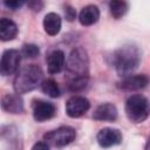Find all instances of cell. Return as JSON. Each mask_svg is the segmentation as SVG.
I'll use <instances>...</instances> for the list:
<instances>
[{"label": "cell", "instance_id": "ac0fdd59", "mask_svg": "<svg viewBox=\"0 0 150 150\" xmlns=\"http://www.w3.org/2000/svg\"><path fill=\"white\" fill-rule=\"evenodd\" d=\"M109 9H110L111 15L115 19H120L127 13L128 4L125 1H111L109 4Z\"/></svg>", "mask_w": 150, "mask_h": 150}, {"label": "cell", "instance_id": "cb8c5ba5", "mask_svg": "<svg viewBox=\"0 0 150 150\" xmlns=\"http://www.w3.org/2000/svg\"><path fill=\"white\" fill-rule=\"evenodd\" d=\"M145 150H150V136L146 141V144H145Z\"/></svg>", "mask_w": 150, "mask_h": 150}, {"label": "cell", "instance_id": "277c9868", "mask_svg": "<svg viewBox=\"0 0 150 150\" xmlns=\"http://www.w3.org/2000/svg\"><path fill=\"white\" fill-rule=\"evenodd\" d=\"M125 114L132 123H142L150 115V102L143 95H131L125 103Z\"/></svg>", "mask_w": 150, "mask_h": 150}, {"label": "cell", "instance_id": "9a60e30c", "mask_svg": "<svg viewBox=\"0 0 150 150\" xmlns=\"http://www.w3.org/2000/svg\"><path fill=\"white\" fill-rule=\"evenodd\" d=\"M43 28L48 35H56L61 29V18L56 13H48L43 19Z\"/></svg>", "mask_w": 150, "mask_h": 150}, {"label": "cell", "instance_id": "8fae6325", "mask_svg": "<svg viewBox=\"0 0 150 150\" xmlns=\"http://www.w3.org/2000/svg\"><path fill=\"white\" fill-rule=\"evenodd\" d=\"M1 107L7 112L19 114L23 111V101L19 94H6L1 98Z\"/></svg>", "mask_w": 150, "mask_h": 150}, {"label": "cell", "instance_id": "7c38bea8", "mask_svg": "<svg viewBox=\"0 0 150 150\" xmlns=\"http://www.w3.org/2000/svg\"><path fill=\"white\" fill-rule=\"evenodd\" d=\"M93 118L96 121H110V122H112L117 118V109L112 103H103L94 110Z\"/></svg>", "mask_w": 150, "mask_h": 150}, {"label": "cell", "instance_id": "ffe728a7", "mask_svg": "<svg viewBox=\"0 0 150 150\" xmlns=\"http://www.w3.org/2000/svg\"><path fill=\"white\" fill-rule=\"evenodd\" d=\"M64 16H66V19H67L68 21H73V20L75 19V16H76L75 9H74L71 6L67 5V6L64 7Z\"/></svg>", "mask_w": 150, "mask_h": 150}, {"label": "cell", "instance_id": "ba28073f", "mask_svg": "<svg viewBox=\"0 0 150 150\" xmlns=\"http://www.w3.org/2000/svg\"><path fill=\"white\" fill-rule=\"evenodd\" d=\"M96 139L100 146L110 148L114 145H118L122 142V134L118 129L115 128H103L98 131Z\"/></svg>", "mask_w": 150, "mask_h": 150}, {"label": "cell", "instance_id": "603a6c76", "mask_svg": "<svg viewBox=\"0 0 150 150\" xmlns=\"http://www.w3.org/2000/svg\"><path fill=\"white\" fill-rule=\"evenodd\" d=\"M32 150H49V146L46 142H38L33 145Z\"/></svg>", "mask_w": 150, "mask_h": 150}, {"label": "cell", "instance_id": "5bb4252c", "mask_svg": "<svg viewBox=\"0 0 150 150\" xmlns=\"http://www.w3.org/2000/svg\"><path fill=\"white\" fill-rule=\"evenodd\" d=\"M98 18H100V11L94 5H88L83 7L79 14V20L82 26H91L95 22H97Z\"/></svg>", "mask_w": 150, "mask_h": 150}, {"label": "cell", "instance_id": "44dd1931", "mask_svg": "<svg viewBox=\"0 0 150 150\" xmlns=\"http://www.w3.org/2000/svg\"><path fill=\"white\" fill-rule=\"evenodd\" d=\"M4 5H5L6 7L13 9V11H15V9L20 8L22 5H25V1H5Z\"/></svg>", "mask_w": 150, "mask_h": 150}, {"label": "cell", "instance_id": "52a82bcc", "mask_svg": "<svg viewBox=\"0 0 150 150\" xmlns=\"http://www.w3.org/2000/svg\"><path fill=\"white\" fill-rule=\"evenodd\" d=\"M90 108L89 101L83 96H73L66 103V112L71 118H77L84 115Z\"/></svg>", "mask_w": 150, "mask_h": 150}, {"label": "cell", "instance_id": "4fadbf2b", "mask_svg": "<svg viewBox=\"0 0 150 150\" xmlns=\"http://www.w3.org/2000/svg\"><path fill=\"white\" fill-rule=\"evenodd\" d=\"M64 53L60 49L53 50L48 56H47V67L48 71L50 74H57L63 69L64 66Z\"/></svg>", "mask_w": 150, "mask_h": 150}, {"label": "cell", "instance_id": "6da1fadb", "mask_svg": "<svg viewBox=\"0 0 150 150\" xmlns=\"http://www.w3.org/2000/svg\"><path fill=\"white\" fill-rule=\"evenodd\" d=\"M112 61L116 71L121 76L125 77L131 75V73L138 67L141 61V54L137 47L128 45L121 47L114 53Z\"/></svg>", "mask_w": 150, "mask_h": 150}, {"label": "cell", "instance_id": "8992f818", "mask_svg": "<svg viewBox=\"0 0 150 150\" xmlns=\"http://www.w3.org/2000/svg\"><path fill=\"white\" fill-rule=\"evenodd\" d=\"M21 53L15 49H7L4 52L0 62V71L4 76H8L14 74L20 66Z\"/></svg>", "mask_w": 150, "mask_h": 150}, {"label": "cell", "instance_id": "7402d4cb", "mask_svg": "<svg viewBox=\"0 0 150 150\" xmlns=\"http://www.w3.org/2000/svg\"><path fill=\"white\" fill-rule=\"evenodd\" d=\"M28 6L35 11V12H39L41 11V8L43 7V2H40V1H32V2H28Z\"/></svg>", "mask_w": 150, "mask_h": 150}, {"label": "cell", "instance_id": "e0dca14e", "mask_svg": "<svg viewBox=\"0 0 150 150\" xmlns=\"http://www.w3.org/2000/svg\"><path fill=\"white\" fill-rule=\"evenodd\" d=\"M41 89H42V91H43L46 95H48L49 97H53V98L59 97L60 94H61L57 83H56L54 80H52V79L45 80V81L41 83Z\"/></svg>", "mask_w": 150, "mask_h": 150}, {"label": "cell", "instance_id": "2e32d148", "mask_svg": "<svg viewBox=\"0 0 150 150\" xmlns=\"http://www.w3.org/2000/svg\"><path fill=\"white\" fill-rule=\"evenodd\" d=\"M18 34V27L14 21L2 18L0 20V39L2 41H11Z\"/></svg>", "mask_w": 150, "mask_h": 150}, {"label": "cell", "instance_id": "30bf717a", "mask_svg": "<svg viewBox=\"0 0 150 150\" xmlns=\"http://www.w3.org/2000/svg\"><path fill=\"white\" fill-rule=\"evenodd\" d=\"M149 83V79L146 75L138 74V75H129L122 79L117 83V87L123 90H139L146 87Z\"/></svg>", "mask_w": 150, "mask_h": 150}, {"label": "cell", "instance_id": "9c48e42d", "mask_svg": "<svg viewBox=\"0 0 150 150\" xmlns=\"http://www.w3.org/2000/svg\"><path fill=\"white\" fill-rule=\"evenodd\" d=\"M56 114V108L53 103L47 101H35L33 104V116L38 122H45L50 120Z\"/></svg>", "mask_w": 150, "mask_h": 150}, {"label": "cell", "instance_id": "3957f363", "mask_svg": "<svg viewBox=\"0 0 150 150\" xmlns=\"http://www.w3.org/2000/svg\"><path fill=\"white\" fill-rule=\"evenodd\" d=\"M66 69L68 74V81L77 79H88L89 59L87 52L81 47L73 49L66 63Z\"/></svg>", "mask_w": 150, "mask_h": 150}, {"label": "cell", "instance_id": "7a4b0ae2", "mask_svg": "<svg viewBox=\"0 0 150 150\" xmlns=\"http://www.w3.org/2000/svg\"><path fill=\"white\" fill-rule=\"evenodd\" d=\"M43 73L36 64H27L22 67L14 79V90L16 94H26L35 89L42 83Z\"/></svg>", "mask_w": 150, "mask_h": 150}, {"label": "cell", "instance_id": "5b68a950", "mask_svg": "<svg viewBox=\"0 0 150 150\" xmlns=\"http://www.w3.org/2000/svg\"><path fill=\"white\" fill-rule=\"evenodd\" d=\"M76 137V132L71 127H60L55 130L47 132L43 138L46 143H49L54 146H64L70 144Z\"/></svg>", "mask_w": 150, "mask_h": 150}, {"label": "cell", "instance_id": "d6986e66", "mask_svg": "<svg viewBox=\"0 0 150 150\" xmlns=\"http://www.w3.org/2000/svg\"><path fill=\"white\" fill-rule=\"evenodd\" d=\"M39 53H40L39 47L36 45H33V43L23 45L22 50H21V55L26 59H34L39 55Z\"/></svg>", "mask_w": 150, "mask_h": 150}]
</instances>
